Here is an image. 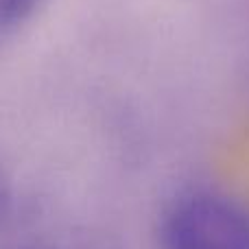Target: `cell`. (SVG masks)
Instances as JSON below:
<instances>
[{"label":"cell","instance_id":"6da1fadb","mask_svg":"<svg viewBox=\"0 0 249 249\" xmlns=\"http://www.w3.org/2000/svg\"><path fill=\"white\" fill-rule=\"evenodd\" d=\"M162 249H249V210L236 199L193 190L168 206L160 225Z\"/></svg>","mask_w":249,"mask_h":249},{"label":"cell","instance_id":"7a4b0ae2","mask_svg":"<svg viewBox=\"0 0 249 249\" xmlns=\"http://www.w3.org/2000/svg\"><path fill=\"white\" fill-rule=\"evenodd\" d=\"M35 0H0V31L20 22L33 9Z\"/></svg>","mask_w":249,"mask_h":249},{"label":"cell","instance_id":"3957f363","mask_svg":"<svg viewBox=\"0 0 249 249\" xmlns=\"http://www.w3.org/2000/svg\"><path fill=\"white\" fill-rule=\"evenodd\" d=\"M33 249H37V247H33Z\"/></svg>","mask_w":249,"mask_h":249}]
</instances>
